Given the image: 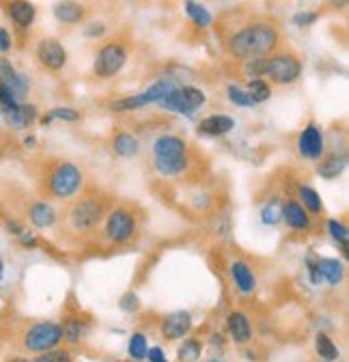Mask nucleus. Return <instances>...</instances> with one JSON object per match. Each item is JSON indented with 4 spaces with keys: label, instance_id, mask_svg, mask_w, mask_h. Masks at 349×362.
Segmentation results:
<instances>
[{
    "label": "nucleus",
    "instance_id": "obj_46",
    "mask_svg": "<svg viewBox=\"0 0 349 362\" xmlns=\"http://www.w3.org/2000/svg\"><path fill=\"white\" fill-rule=\"evenodd\" d=\"M214 362H216V360H214Z\"/></svg>",
    "mask_w": 349,
    "mask_h": 362
},
{
    "label": "nucleus",
    "instance_id": "obj_13",
    "mask_svg": "<svg viewBox=\"0 0 349 362\" xmlns=\"http://www.w3.org/2000/svg\"><path fill=\"white\" fill-rule=\"evenodd\" d=\"M190 328H192V317H190V312L174 310V312H170V315L164 317L162 334L168 341H177V339H183L190 332Z\"/></svg>",
    "mask_w": 349,
    "mask_h": 362
},
{
    "label": "nucleus",
    "instance_id": "obj_37",
    "mask_svg": "<svg viewBox=\"0 0 349 362\" xmlns=\"http://www.w3.org/2000/svg\"><path fill=\"white\" fill-rule=\"evenodd\" d=\"M317 22V13H311V11H304V13H297L293 15V24L295 26H311Z\"/></svg>",
    "mask_w": 349,
    "mask_h": 362
},
{
    "label": "nucleus",
    "instance_id": "obj_42",
    "mask_svg": "<svg viewBox=\"0 0 349 362\" xmlns=\"http://www.w3.org/2000/svg\"><path fill=\"white\" fill-rule=\"evenodd\" d=\"M121 308H125V310H134L136 308V295H132V293H128V295H125V298H123V302H121Z\"/></svg>",
    "mask_w": 349,
    "mask_h": 362
},
{
    "label": "nucleus",
    "instance_id": "obj_32",
    "mask_svg": "<svg viewBox=\"0 0 349 362\" xmlns=\"http://www.w3.org/2000/svg\"><path fill=\"white\" fill-rule=\"evenodd\" d=\"M52 119H63V121H80V112L76 108H52L50 112L41 119L43 123H50Z\"/></svg>",
    "mask_w": 349,
    "mask_h": 362
},
{
    "label": "nucleus",
    "instance_id": "obj_19",
    "mask_svg": "<svg viewBox=\"0 0 349 362\" xmlns=\"http://www.w3.org/2000/svg\"><path fill=\"white\" fill-rule=\"evenodd\" d=\"M28 220L37 228H50L56 222V211L50 203L45 201H35L28 207Z\"/></svg>",
    "mask_w": 349,
    "mask_h": 362
},
{
    "label": "nucleus",
    "instance_id": "obj_2",
    "mask_svg": "<svg viewBox=\"0 0 349 362\" xmlns=\"http://www.w3.org/2000/svg\"><path fill=\"white\" fill-rule=\"evenodd\" d=\"M246 74L252 78L269 76L276 85H291L302 74V63L293 54H276L246 63Z\"/></svg>",
    "mask_w": 349,
    "mask_h": 362
},
{
    "label": "nucleus",
    "instance_id": "obj_41",
    "mask_svg": "<svg viewBox=\"0 0 349 362\" xmlns=\"http://www.w3.org/2000/svg\"><path fill=\"white\" fill-rule=\"evenodd\" d=\"M147 358H149V362H168L166 356H164V352H162L160 348L147 350Z\"/></svg>",
    "mask_w": 349,
    "mask_h": 362
},
{
    "label": "nucleus",
    "instance_id": "obj_5",
    "mask_svg": "<svg viewBox=\"0 0 349 362\" xmlns=\"http://www.w3.org/2000/svg\"><path fill=\"white\" fill-rule=\"evenodd\" d=\"M60 341H63V326H58L54 321L35 323L33 328H28V330L24 332V348L28 352H35V354L54 350Z\"/></svg>",
    "mask_w": 349,
    "mask_h": 362
},
{
    "label": "nucleus",
    "instance_id": "obj_28",
    "mask_svg": "<svg viewBox=\"0 0 349 362\" xmlns=\"http://www.w3.org/2000/svg\"><path fill=\"white\" fill-rule=\"evenodd\" d=\"M261 220L265 224H278L282 220V201L278 199V196H274L272 201H267L265 207L261 209Z\"/></svg>",
    "mask_w": 349,
    "mask_h": 362
},
{
    "label": "nucleus",
    "instance_id": "obj_33",
    "mask_svg": "<svg viewBox=\"0 0 349 362\" xmlns=\"http://www.w3.org/2000/svg\"><path fill=\"white\" fill-rule=\"evenodd\" d=\"M229 100H231L235 106H242V108H252V106H257L255 102L250 100V95H248L244 89L235 87V85L229 87Z\"/></svg>",
    "mask_w": 349,
    "mask_h": 362
},
{
    "label": "nucleus",
    "instance_id": "obj_22",
    "mask_svg": "<svg viewBox=\"0 0 349 362\" xmlns=\"http://www.w3.org/2000/svg\"><path fill=\"white\" fill-rule=\"evenodd\" d=\"M345 164H347V160L339 153L322 156L319 164H317V173H319L324 179H337L345 171Z\"/></svg>",
    "mask_w": 349,
    "mask_h": 362
},
{
    "label": "nucleus",
    "instance_id": "obj_40",
    "mask_svg": "<svg viewBox=\"0 0 349 362\" xmlns=\"http://www.w3.org/2000/svg\"><path fill=\"white\" fill-rule=\"evenodd\" d=\"M18 239H20L22 246H26V248H35L37 246V237H35V233H30V231H22L18 235Z\"/></svg>",
    "mask_w": 349,
    "mask_h": 362
},
{
    "label": "nucleus",
    "instance_id": "obj_15",
    "mask_svg": "<svg viewBox=\"0 0 349 362\" xmlns=\"http://www.w3.org/2000/svg\"><path fill=\"white\" fill-rule=\"evenodd\" d=\"M282 220L289 228H293V231H306V228L311 226L308 211L295 199H289V201L282 203Z\"/></svg>",
    "mask_w": 349,
    "mask_h": 362
},
{
    "label": "nucleus",
    "instance_id": "obj_6",
    "mask_svg": "<svg viewBox=\"0 0 349 362\" xmlns=\"http://www.w3.org/2000/svg\"><path fill=\"white\" fill-rule=\"evenodd\" d=\"M205 102H207V97H205V93L196 87H181L177 89L174 87L168 95H164L160 102L162 108L166 110H172L177 114H194V110H199Z\"/></svg>",
    "mask_w": 349,
    "mask_h": 362
},
{
    "label": "nucleus",
    "instance_id": "obj_30",
    "mask_svg": "<svg viewBox=\"0 0 349 362\" xmlns=\"http://www.w3.org/2000/svg\"><path fill=\"white\" fill-rule=\"evenodd\" d=\"M201 352H203L201 343L194 341V339H188L179 348V360L181 362H196L201 358Z\"/></svg>",
    "mask_w": 349,
    "mask_h": 362
},
{
    "label": "nucleus",
    "instance_id": "obj_44",
    "mask_svg": "<svg viewBox=\"0 0 349 362\" xmlns=\"http://www.w3.org/2000/svg\"><path fill=\"white\" fill-rule=\"evenodd\" d=\"M9 362H33V360H28V358H22V356H18V358H11Z\"/></svg>",
    "mask_w": 349,
    "mask_h": 362
},
{
    "label": "nucleus",
    "instance_id": "obj_17",
    "mask_svg": "<svg viewBox=\"0 0 349 362\" xmlns=\"http://www.w3.org/2000/svg\"><path fill=\"white\" fill-rule=\"evenodd\" d=\"M227 328H229V334L235 343H248L252 339V328H250V319L240 310H233L229 312L227 317Z\"/></svg>",
    "mask_w": 349,
    "mask_h": 362
},
{
    "label": "nucleus",
    "instance_id": "obj_43",
    "mask_svg": "<svg viewBox=\"0 0 349 362\" xmlns=\"http://www.w3.org/2000/svg\"><path fill=\"white\" fill-rule=\"evenodd\" d=\"M35 142H37V140H35L33 136H26V138H24V145L28 147V149H33V147H35Z\"/></svg>",
    "mask_w": 349,
    "mask_h": 362
},
{
    "label": "nucleus",
    "instance_id": "obj_23",
    "mask_svg": "<svg viewBox=\"0 0 349 362\" xmlns=\"http://www.w3.org/2000/svg\"><path fill=\"white\" fill-rule=\"evenodd\" d=\"M315 266H317V272H319V278H324L330 285H339L343 281L345 268L339 259H319Z\"/></svg>",
    "mask_w": 349,
    "mask_h": 362
},
{
    "label": "nucleus",
    "instance_id": "obj_34",
    "mask_svg": "<svg viewBox=\"0 0 349 362\" xmlns=\"http://www.w3.org/2000/svg\"><path fill=\"white\" fill-rule=\"evenodd\" d=\"M33 362H74L71 354L65 350H47L45 354H39Z\"/></svg>",
    "mask_w": 349,
    "mask_h": 362
},
{
    "label": "nucleus",
    "instance_id": "obj_16",
    "mask_svg": "<svg viewBox=\"0 0 349 362\" xmlns=\"http://www.w3.org/2000/svg\"><path fill=\"white\" fill-rule=\"evenodd\" d=\"M7 15L15 26L28 28V26H33V22L37 18V9L33 3H28V0H9Z\"/></svg>",
    "mask_w": 349,
    "mask_h": 362
},
{
    "label": "nucleus",
    "instance_id": "obj_3",
    "mask_svg": "<svg viewBox=\"0 0 349 362\" xmlns=\"http://www.w3.org/2000/svg\"><path fill=\"white\" fill-rule=\"evenodd\" d=\"M153 156H155V171L172 177V175H181L188 169V145L179 136H160L153 142Z\"/></svg>",
    "mask_w": 349,
    "mask_h": 362
},
{
    "label": "nucleus",
    "instance_id": "obj_26",
    "mask_svg": "<svg viewBox=\"0 0 349 362\" xmlns=\"http://www.w3.org/2000/svg\"><path fill=\"white\" fill-rule=\"evenodd\" d=\"M297 196H300V205H302L306 211L311 213H319L324 209V203L319 199V194H317V190H313L311 186H300L297 188Z\"/></svg>",
    "mask_w": 349,
    "mask_h": 362
},
{
    "label": "nucleus",
    "instance_id": "obj_38",
    "mask_svg": "<svg viewBox=\"0 0 349 362\" xmlns=\"http://www.w3.org/2000/svg\"><path fill=\"white\" fill-rule=\"evenodd\" d=\"M13 47V39H11V35H9V30L7 28H0V52H9Z\"/></svg>",
    "mask_w": 349,
    "mask_h": 362
},
{
    "label": "nucleus",
    "instance_id": "obj_8",
    "mask_svg": "<svg viewBox=\"0 0 349 362\" xmlns=\"http://www.w3.org/2000/svg\"><path fill=\"white\" fill-rule=\"evenodd\" d=\"M106 237L113 244H125L130 242L132 235L136 233V218L130 209L125 207H117L108 213L106 218V226H104Z\"/></svg>",
    "mask_w": 349,
    "mask_h": 362
},
{
    "label": "nucleus",
    "instance_id": "obj_39",
    "mask_svg": "<svg viewBox=\"0 0 349 362\" xmlns=\"http://www.w3.org/2000/svg\"><path fill=\"white\" fill-rule=\"evenodd\" d=\"M106 32V26L102 24V22H93V24H89L87 28H85V35L87 37H102Z\"/></svg>",
    "mask_w": 349,
    "mask_h": 362
},
{
    "label": "nucleus",
    "instance_id": "obj_36",
    "mask_svg": "<svg viewBox=\"0 0 349 362\" xmlns=\"http://www.w3.org/2000/svg\"><path fill=\"white\" fill-rule=\"evenodd\" d=\"M63 339H67L69 343H76L78 339H80V326H78L76 321H69L65 328H63Z\"/></svg>",
    "mask_w": 349,
    "mask_h": 362
},
{
    "label": "nucleus",
    "instance_id": "obj_11",
    "mask_svg": "<svg viewBox=\"0 0 349 362\" xmlns=\"http://www.w3.org/2000/svg\"><path fill=\"white\" fill-rule=\"evenodd\" d=\"M324 151H326V140H324L322 127L308 123L297 138V153L304 160H319Z\"/></svg>",
    "mask_w": 349,
    "mask_h": 362
},
{
    "label": "nucleus",
    "instance_id": "obj_20",
    "mask_svg": "<svg viewBox=\"0 0 349 362\" xmlns=\"http://www.w3.org/2000/svg\"><path fill=\"white\" fill-rule=\"evenodd\" d=\"M235 127V121L227 114H212V117L203 119L199 123V131L205 136H225Z\"/></svg>",
    "mask_w": 349,
    "mask_h": 362
},
{
    "label": "nucleus",
    "instance_id": "obj_31",
    "mask_svg": "<svg viewBox=\"0 0 349 362\" xmlns=\"http://www.w3.org/2000/svg\"><path fill=\"white\" fill-rule=\"evenodd\" d=\"M128 350H130V356H132L134 360H145V358H147V350H149V348H147L145 334H140V332L132 334Z\"/></svg>",
    "mask_w": 349,
    "mask_h": 362
},
{
    "label": "nucleus",
    "instance_id": "obj_4",
    "mask_svg": "<svg viewBox=\"0 0 349 362\" xmlns=\"http://www.w3.org/2000/svg\"><path fill=\"white\" fill-rule=\"evenodd\" d=\"M85 184L82 171L71 162H58L47 173V192L54 199H71Z\"/></svg>",
    "mask_w": 349,
    "mask_h": 362
},
{
    "label": "nucleus",
    "instance_id": "obj_1",
    "mask_svg": "<svg viewBox=\"0 0 349 362\" xmlns=\"http://www.w3.org/2000/svg\"><path fill=\"white\" fill-rule=\"evenodd\" d=\"M278 30L269 22H255L248 24L242 30H237L229 39V52L231 56L240 61H257L272 54L278 47Z\"/></svg>",
    "mask_w": 349,
    "mask_h": 362
},
{
    "label": "nucleus",
    "instance_id": "obj_18",
    "mask_svg": "<svg viewBox=\"0 0 349 362\" xmlns=\"http://www.w3.org/2000/svg\"><path fill=\"white\" fill-rule=\"evenodd\" d=\"M231 276H233L235 287L240 289L242 293H252V291H255L257 278H255V272L250 270L248 263H244V261H233V263H231Z\"/></svg>",
    "mask_w": 349,
    "mask_h": 362
},
{
    "label": "nucleus",
    "instance_id": "obj_27",
    "mask_svg": "<svg viewBox=\"0 0 349 362\" xmlns=\"http://www.w3.org/2000/svg\"><path fill=\"white\" fill-rule=\"evenodd\" d=\"M246 93L250 95V100L255 104H261V102H267L269 95H272V89H269V85L263 80V78H255L248 82V89Z\"/></svg>",
    "mask_w": 349,
    "mask_h": 362
},
{
    "label": "nucleus",
    "instance_id": "obj_35",
    "mask_svg": "<svg viewBox=\"0 0 349 362\" xmlns=\"http://www.w3.org/2000/svg\"><path fill=\"white\" fill-rule=\"evenodd\" d=\"M328 231H330V235L335 237L337 242H341L343 246H347V239H349V231H347V226L343 224V222H339V220H330L328 222Z\"/></svg>",
    "mask_w": 349,
    "mask_h": 362
},
{
    "label": "nucleus",
    "instance_id": "obj_14",
    "mask_svg": "<svg viewBox=\"0 0 349 362\" xmlns=\"http://www.w3.org/2000/svg\"><path fill=\"white\" fill-rule=\"evenodd\" d=\"M0 82L15 95V100H22V97L28 93V80L13 70V65L7 58H0Z\"/></svg>",
    "mask_w": 349,
    "mask_h": 362
},
{
    "label": "nucleus",
    "instance_id": "obj_45",
    "mask_svg": "<svg viewBox=\"0 0 349 362\" xmlns=\"http://www.w3.org/2000/svg\"><path fill=\"white\" fill-rule=\"evenodd\" d=\"M3 276H5V263L0 259V281H3Z\"/></svg>",
    "mask_w": 349,
    "mask_h": 362
},
{
    "label": "nucleus",
    "instance_id": "obj_24",
    "mask_svg": "<svg viewBox=\"0 0 349 362\" xmlns=\"http://www.w3.org/2000/svg\"><path fill=\"white\" fill-rule=\"evenodd\" d=\"M113 149H115V153L121 156V158H134V156L140 151V142H138L136 136L121 131V134H117L115 140H113Z\"/></svg>",
    "mask_w": 349,
    "mask_h": 362
},
{
    "label": "nucleus",
    "instance_id": "obj_25",
    "mask_svg": "<svg viewBox=\"0 0 349 362\" xmlns=\"http://www.w3.org/2000/svg\"><path fill=\"white\" fill-rule=\"evenodd\" d=\"M185 13L196 26H201V28L212 26V13L205 9L203 5L194 3V0H185Z\"/></svg>",
    "mask_w": 349,
    "mask_h": 362
},
{
    "label": "nucleus",
    "instance_id": "obj_10",
    "mask_svg": "<svg viewBox=\"0 0 349 362\" xmlns=\"http://www.w3.org/2000/svg\"><path fill=\"white\" fill-rule=\"evenodd\" d=\"M172 89H174V82L172 80H160V82H155L153 87H149L147 91H142L138 95H132V97H125V100L113 102V110L125 112V110L142 108V106H147V104H155V102H160L164 95H168Z\"/></svg>",
    "mask_w": 349,
    "mask_h": 362
},
{
    "label": "nucleus",
    "instance_id": "obj_21",
    "mask_svg": "<svg viewBox=\"0 0 349 362\" xmlns=\"http://www.w3.org/2000/svg\"><path fill=\"white\" fill-rule=\"evenodd\" d=\"M54 15L63 24H78L85 18V7L76 0H60L54 5Z\"/></svg>",
    "mask_w": 349,
    "mask_h": 362
},
{
    "label": "nucleus",
    "instance_id": "obj_12",
    "mask_svg": "<svg viewBox=\"0 0 349 362\" xmlns=\"http://www.w3.org/2000/svg\"><path fill=\"white\" fill-rule=\"evenodd\" d=\"M37 58L43 65L45 70L50 72H58L65 67L67 63V52L65 47L60 45V41L56 39H41L37 45Z\"/></svg>",
    "mask_w": 349,
    "mask_h": 362
},
{
    "label": "nucleus",
    "instance_id": "obj_7",
    "mask_svg": "<svg viewBox=\"0 0 349 362\" xmlns=\"http://www.w3.org/2000/svg\"><path fill=\"white\" fill-rule=\"evenodd\" d=\"M104 216V205L95 196H85L69 209V222L76 231H91L100 224Z\"/></svg>",
    "mask_w": 349,
    "mask_h": 362
},
{
    "label": "nucleus",
    "instance_id": "obj_29",
    "mask_svg": "<svg viewBox=\"0 0 349 362\" xmlns=\"http://www.w3.org/2000/svg\"><path fill=\"white\" fill-rule=\"evenodd\" d=\"M315 348H317V354H319L324 360H337L339 358V348L328 334H317V341H315Z\"/></svg>",
    "mask_w": 349,
    "mask_h": 362
},
{
    "label": "nucleus",
    "instance_id": "obj_9",
    "mask_svg": "<svg viewBox=\"0 0 349 362\" xmlns=\"http://www.w3.org/2000/svg\"><path fill=\"white\" fill-rule=\"evenodd\" d=\"M125 61H128V50H125L123 43H117V41L106 43L98 52V56H95L93 72L100 78H113L123 70Z\"/></svg>",
    "mask_w": 349,
    "mask_h": 362
}]
</instances>
